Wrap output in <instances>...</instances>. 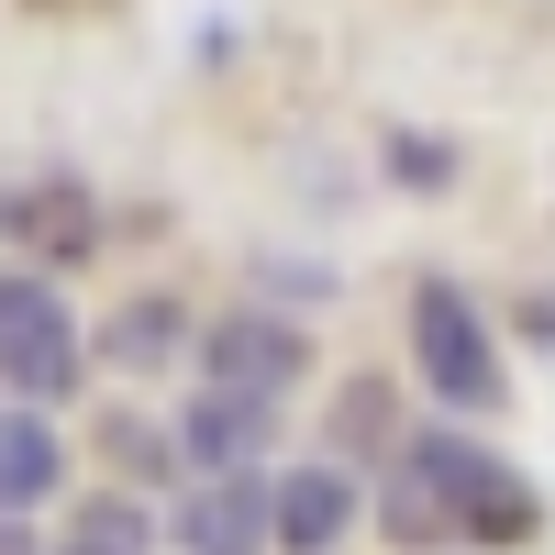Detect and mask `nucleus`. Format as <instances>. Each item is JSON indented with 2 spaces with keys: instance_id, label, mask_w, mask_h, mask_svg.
<instances>
[{
  "instance_id": "f03ea898",
  "label": "nucleus",
  "mask_w": 555,
  "mask_h": 555,
  "mask_svg": "<svg viewBox=\"0 0 555 555\" xmlns=\"http://www.w3.org/2000/svg\"><path fill=\"white\" fill-rule=\"evenodd\" d=\"M400 345H411V378L444 423H489V411H512V356H500V322L478 311L467 278L423 267L400 300Z\"/></svg>"
},
{
  "instance_id": "f257e3e1",
  "label": "nucleus",
  "mask_w": 555,
  "mask_h": 555,
  "mask_svg": "<svg viewBox=\"0 0 555 555\" xmlns=\"http://www.w3.org/2000/svg\"><path fill=\"white\" fill-rule=\"evenodd\" d=\"M366 522H378L400 555H512L544 533V489L500 455L478 423H411L400 455L366 478Z\"/></svg>"
},
{
  "instance_id": "9b49d317",
  "label": "nucleus",
  "mask_w": 555,
  "mask_h": 555,
  "mask_svg": "<svg viewBox=\"0 0 555 555\" xmlns=\"http://www.w3.org/2000/svg\"><path fill=\"white\" fill-rule=\"evenodd\" d=\"M56 555H167V522L133 489H89L67 512V533H56Z\"/></svg>"
},
{
  "instance_id": "f8f14e48",
  "label": "nucleus",
  "mask_w": 555,
  "mask_h": 555,
  "mask_svg": "<svg viewBox=\"0 0 555 555\" xmlns=\"http://www.w3.org/2000/svg\"><path fill=\"white\" fill-rule=\"evenodd\" d=\"M178 345H190V311H178V289H133V300L101 322V356L133 366V378H145V366H178Z\"/></svg>"
},
{
  "instance_id": "423d86ee",
  "label": "nucleus",
  "mask_w": 555,
  "mask_h": 555,
  "mask_svg": "<svg viewBox=\"0 0 555 555\" xmlns=\"http://www.w3.org/2000/svg\"><path fill=\"white\" fill-rule=\"evenodd\" d=\"M101 234H112V211H101L89 178H12V190H0V245H12L23 267H44V278L89 267Z\"/></svg>"
},
{
  "instance_id": "6e6552de",
  "label": "nucleus",
  "mask_w": 555,
  "mask_h": 555,
  "mask_svg": "<svg viewBox=\"0 0 555 555\" xmlns=\"http://www.w3.org/2000/svg\"><path fill=\"white\" fill-rule=\"evenodd\" d=\"M167 544L178 555H267V478H190Z\"/></svg>"
},
{
  "instance_id": "20e7f679",
  "label": "nucleus",
  "mask_w": 555,
  "mask_h": 555,
  "mask_svg": "<svg viewBox=\"0 0 555 555\" xmlns=\"http://www.w3.org/2000/svg\"><path fill=\"white\" fill-rule=\"evenodd\" d=\"M311 366H322L311 311L234 300L222 322H201V378H211V389H245V400H267V411H289V400L311 389Z\"/></svg>"
},
{
  "instance_id": "2eb2a0df",
  "label": "nucleus",
  "mask_w": 555,
  "mask_h": 555,
  "mask_svg": "<svg viewBox=\"0 0 555 555\" xmlns=\"http://www.w3.org/2000/svg\"><path fill=\"white\" fill-rule=\"evenodd\" d=\"M0 555H44V544H34V533H23L12 512H0Z\"/></svg>"
},
{
  "instance_id": "39448f33",
  "label": "nucleus",
  "mask_w": 555,
  "mask_h": 555,
  "mask_svg": "<svg viewBox=\"0 0 555 555\" xmlns=\"http://www.w3.org/2000/svg\"><path fill=\"white\" fill-rule=\"evenodd\" d=\"M366 522V478L334 455H289L267 467V555H345Z\"/></svg>"
},
{
  "instance_id": "ddd939ff",
  "label": "nucleus",
  "mask_w": 555,
  "mask_h": 555,
  "mask_svg": "<svg viewBox=\"0 0 555 555\" xmlns=\"http://www.w3.org/2000/svg\"><path fill=\"white\" fill-rule=\"evenodd\" d=\"M389 178H400V190H444L455 145H434V133H389Z\"/></svg>"
},
{
  "instance_id": "9d476101",
  "label": "nucleus",
  "mask_w": 555,
  "mask_h": 555,
  "mask_svg": "<svg viewBox=\"0 0 555 555\" xmlns=\"http://www.w3.org/2000/svg\"><path fill=\"white\" fill-rule=\"evenodd\" d=\"M67 489V434H56V411H23V400H0V512H44V500Z\"/></svg>"
},
{
  "instance_id": "4468645a",
  "label": "nucleus",
  "mask_w": 555,
  "mask_h": 555,
  "mask_svg": "<svg viewBox=\"0 0 555 555\" xmlns=\"http://www.w3.org/2000/svg\"><path fill=\"white\" fill-rule=\"evenodd\" d=\"M522 334H533V345H555V300H544V289L522 300Z\"/></svg>"
},
{
  "instance_id": "0eeeda50",
  "label": "nucleus",
  "mask_w": 555,
  "mask_h": 555,
  "mask_svg": "<svg viewBox=\"0 0 555 555\" xmlns=\"http://www.w3.org/2000/svg\"><path fill=\"white\" fill-rule=\"evenodd\" d=\"M167 444H178V467H190V478H256L267 444H278V411L245 400V389L190 378V389H178V411H167Z\"/></svg>"
},
{
  "instance_id": "7ed1b4c3",
  "label": "nucleus",
  "mask_w": 555,
  "mask_h": 555,
  "mask_svg": "<svg viewBox=\"0 0 555 555\" xmlns=\"http://www.w3.org/2000/svg\"><path fill=\"white\" fill-rule=\"evenodd\" d=\"M89 389V334H78V311L67 289L44 267H0V400H23V411H67Z\"/></svg>"
},
{
  "instance_id": "1a4fd4ad",
  "label": "nucleus",
  "mask_w": 555,
  "mask_h": 555,
  "mask_svg": "<svg viewBox=\"0 0 555 555\" xmlns=\"http://www.w3.org/2000/svg\"><path fill=\"white\" fill-rule=\"evenodd\" d=\"M400 389L378 378V366H356V378L334 389V423H322V455H334V467H356V478H378L389 455H400Z\"/></svg>"
}]
</instances>
